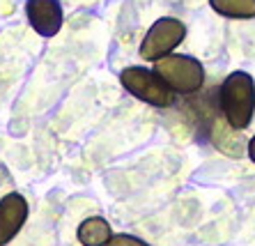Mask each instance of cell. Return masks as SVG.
Listing matches in <instances>:
<instances>
[{
	"label": "cell",
	"instance_id": "obj_1",
	"mask_svg": "<svg viewBox=\"0 0 255 246\" xmlns=\"http://www.w3.org/2000/svg\"><path fill=\"white\" fill-rule=\"evenodd\" d=\"M221 115L228 120L232 129H246L255 113V83L246 72H232L221 83L219 90Z\"/></svg>",
	"mask_w": 255,
	"mask_h": 246
},
{
	"label": "cell",
	"instance_id": "obj_2",
	"mask_svg": "<svg viewBox=\"0 0 255 246\" xmlns=\"http://www.w3.org/2000/svg\"><path fill=\"white\" fill-rule=\"evenodd\" d=\"M154 74L172 92H179V95H193L205 83V69H202L200 60L191 58V55L170 53L161 58L154 65Z\"/></svg>",
	"mask_w": 255,
	"mask_h": 246
},
{
	"label": "cell",
	"instance_id": "obj_3",
	"mask_svg": "<svg viewBox=\"0 0 255 246\" xmlns=\"http://www.w3.org/2000/svg\"><path fill=\"white\" fill-rule=\"evenodd\" d=\"M186 37V25L179 18L163 16L152 23L147 30L145 39L140 44V58L147 62H159L161 58H166L175 51V46L184 42Z\"/></svg>",
	"mask_w": 255,
	"mask_h": 246
},
{
	"label": "cell",
	"instance_id": "obj_4",
	"mask_svg": "<svg viewBox=\"0 0 255 246\" xmlns=\"http://www.w3.org/2000/svg\"><path fill=\"white\" fill-rule=\"evenodd\" d=\"M120 83L127 88V92L138 97L140 102L152 104V106L166 108L175 102L170 88L154 72H149L145 67H127V69H122L120 72Z\"/></svg>",
	"mask_w": 255,
	"mask_h": 246
},
{
	"label": "cell",
	"instance_id": "obj_5",
	"mask_svg": "<svg viewBox=\"0 0 255 246\" xmlns=\"http://www.w3.org/2000/svg\"><path fill=\"white\" fill-rule=\"evenodd\" d=\"M25 14L35 32L42 37L58 35L65 21L60 0H25Z\"/></svg>",
	"mask_w": 255,
	"mask_h": 246
},
{
	"label": "cell",
	"instance_id": "obj_6",
	"mask_svg": "<svg viewBox=\"0 0 255 246\" xmlns=\"http://www.w3.org/2000/svg\"><path fill=\"white\" fill-rule=\"evenodd\" d=\"M28 219V200L21 193H7L0 198V246L9 244Z\"/></svg>",
	"mask_w": 255,
	"mask_h": 246
},
{
	"label": "cell",
	"instance_id": "obj_7",
	"mask_svg": "<svg viewBox=\"0 0 255 246\" xmlns=\"http://www.w3.org/2000/svg\"><path fill=\"white\" fill-rule=\"evenodd\" d=\"M209 138H212V143H214L216 150H221L223 154L232 156V159H239V156L244 154V150H246V145H244L242 136L237 133V129H232L223 115L212 118V124H209Z\"/></svg>",
	"mask_w": 255,
	"mask_h": 246
},
{
	"label": "cell",
	"instance_id": "obj_8",
	"mask_svg": "<svg viewBox=\"0 0 255 246\" xmlns=\"http://www.w3.org/2000/svg\"><path fill=\"white\" fill-rule=\"evenodd\" d=\"M78 235V242L83 246H106L113 237V230L108 226L106 219H101V216H90L85 219L76 230Z\"/></svg>",
	"mask_w": 255,
	"mask_h": 246
},
{
	"label": "cell",
	"instance_id": "obj_9",
	"mask_svg": "<svg viewBox=\"0 0 255 246\" xmlns=\"http://www.w3.org/2000/svg\"><path fill=\"white\" fill-rule=\"evenodd\" d=\"M214 12L228 18H253L255 0H209Z\"/></svg>",
	"mask_w": 255,
	"mask_h": 246
},
{
	"label": "cell",
	"instance_id": "obj_10",
	"mask_svg": "<svg viewBox=\"0 0 255 246\" xmlns=\"http://www.w3.org/2000/svg\"><path fill=\"white\" fill-rule=\"evenodd\" d=\"M106 246H149V244L133 237V235H113Z\"/></svg>",
	"mask_w": 255,
	"mask_h": 246
},
{
	"label": "cell",
	"instance_id": "obj_11",
	"mask_svg": "<svg viewBox=\"0 0 255 246\" xmlns=\"http://www.w3.org/2000/svg\"><path fill=\"white\" fill-rule=\"evenodd\" d=\"M246 150H249V156H251V161L255 163V136L249 140V145H246Z\"/></svg>",
	"mask_w": 255,
	"mask_h": 246
}]
</instances>
